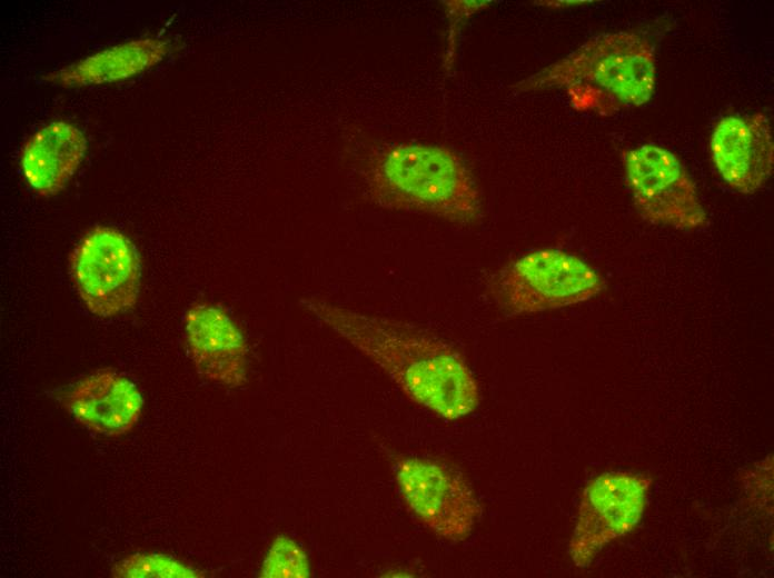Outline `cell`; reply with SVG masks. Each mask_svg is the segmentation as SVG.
Instances as JSON below:
<instances>
[{"label": "cell", "mask_w": 774, "mask_h": 578, "mask_svg": "<svg viewBox=\"0 0 774 578\" xmlns=\"http://www.w3.org/2000/svg\"><path fill=\"white\" fill-rule=\"evenodd\" d=\"M652 477L626 471L604 472L584 488L569 556L576 567L591 565L609 542L629 534L641 521Z\"/></svg>", "instance_id": "8"}, {"label": "cell", "mask_w": 774, "mask_h": 578, "mask_svg": "<svg viewBox=\"0 0 774 578\" xmlns=\"http://www.w3.org/2000/svg\"><path fill=\"white\" fill-rule=\"evenodd\" d=\"M652 43L632 31L592 37L558 61L517 83L518 91L564 89L582 112L613 116L646 103L654 93Z\"/></svg>", "instance_id": "2"}, {"label": "cell", "mask_w": 774, "mask_h": 578, "mask_svg": "<svg viewBox=\"0 0 774 578\" xmlns=\"http://www.w3.org/2000/svg\"><path fill=\"white\" fill-rule=\"evenodd\" d=\"M183 329L189 357L202 378L229 388L246 383L248 345L240 327L222 307L194 302L185 313Z\"/></svg>", "instance_id": "9"}, {"label": "cell", "mask_w": 774, "mask_h": 578, "mask_svg": "<svg viewBox=\"0 0 774 578\" xmlns=\"http://www.w3.org/2000/svg\"><path fill=\"white\" fill-rule=\"evenodd\" d=\"M200 570L162 554H133L115 565L111 576L122 578H194Z\"/></svg>", "instance_id": "14"}, {"label": "cell", "mask_w": 774, "mask_h": 578, "mask_svg": "<svg viewBox=\"0 0 774 578\" xmlns=\"http://www.w3.org/2000/svg\"><path fill=\"white\" fill-rule=\"evenodd\" d=\"M394 477L407 509L427 529L453 542L470 535L482 509L460 476L439 461L404 457L395 462Z\"/></svg>", "instance_id": "7"}, {"label": "cell", "mask_w": 774, "mask_h": 578, "mask_svg": "<svg viewBox=\"0 0 774 578\" xmlns=\"http://www.w3.org/2000/svg\"><path fill=\"white\" fill-rule=\"evenodd\" d=\"M369 193L386 208L411 210L454 223L480 215V196L462 159L450 149L399 144L387 149L369 171Z\"/></svg>", "instance_id": "3"}, {"label": "cell", "mask_w": 774, "mask_h": 578, "mask_svg": "<svg viewBox=\"0 0 774 578\" xmlns=\"http://www.w3.org/2000/svg\"><path fill=\"white\" fill-rule=\"evenodd\" d=\"M604 287V278L591 265L555 248L537 249L515 259L493 282L495 298L513 315L577 305Z\"/></svg>", "instance_id": "4"}, {"label": "cell", "mask_w": 774, "mask_h": 578, "mask_svg": "<svg viewBox=\"0 0 774 578\" xmlns=\"http://www.w3.org/2000/svg\"><path fill=\"white\" fill-rule=\"evenodd\" d=\"M167 52L165 41L152 38L131 40L51 73L49 79L67 87L115 82L153 67Z\"/></svg>", "instance_id": "13"}, {"label": "cell", "mask_w": 774, "mask_h": 578, "mask_svg": "<svg viewBox=\"0 0 774 578\" xmlns=\"http://www.w3.org/2000/svg\"><path fill=\"white\" fill-rule=\"evenodd\" d=\"M264 578H307L310 561L305 549L291 537L278 535L271 541L260 566Z\"/></svg>", "instance_id": "15"}, {"label": "cell", "mask_w": 774, "mask_h": 578, "mask_svg": "<svg viewBox=\"0 0 774 578\" xmlns=\"http://www.w3.org/2000/svg\"><path fill=\"white\" fill-rule=\"evenodd\" d=\"M87 150L85 134L73 124L56 121L36 131L20 151L21 172L41 197L58 193L80 166Z\"/></svg>", "instance_id": "12"}, {"label": "cell", "mask_w": 774, "mask_h": 578, "mask_svg": "<svg viewBox=\"0 0 774 578\" xmlns=\"http://www.w3.org/2000/svg\"><path fill=\"white\" fill-rule=\"evenodd\" d=\"M300 305L379 367L415 405L448 420L473 413L479 387L450 345L408 323L339 306L319 296Z\"/></svg>", "instance_id": "1"}, {"label": "cell", "mask_w": 774, "mask_h": 578, "mask_svg": "<svg viewBox=\"0 0 774 578\" xmlns=\"http://www.w3.org/2000/svg\"><path fill=\"white\" fill-rule=\"evenodd\" d=\"M623 167L643 219L689 231L708 225L696 186L675 153L657 144H642L623 153Z\"/></svg>", "instance_id": "6"}, {"label": "cell", "mask_w": 774, "mask_h": 578, "mask_svg": "<svg viewBox=\"0 0 774 578\" xmlns=\"http://www.w3.org/2000/svg\"><path fill=\"white\" fill-rule=\"evenodd\" d=\"M142 403L137 386L110 369L86 377L67 398L68 410L80 425L109 437L130 431L140 418Z\"/></svg>", "instance_id": "11"}, {"label": "cell", "mask_w": 774, "mask_h": 578, "mask_svg": "<svg viewBox=\"0 0 774 578\" xmlns=\"http://www.w3.org/2000/svg\"><path fill=\"white\" fill-rule=\"evenodd\" d=\"M710 149L720 176L737 192H755L773 173V131L763 112L722 118L713 129Z\"/></svg>", "instance_id": "10"}, {"label": "cell", "mask_w": 774, "mask_h": 578, "mask_svg": "<svg viewBox=\"0 0 774 578\" xmlns=\"http://www.w3.org/2000/svg\"><path fill=\"white\" fill-rule=\"evenodd\" d=\"M72 285L86 308L109 318L137 302L141 266L131 240L120 230L97 226L87 231L69 258Z\"/></svg>", "instance_id": "5"}]
</instances>
